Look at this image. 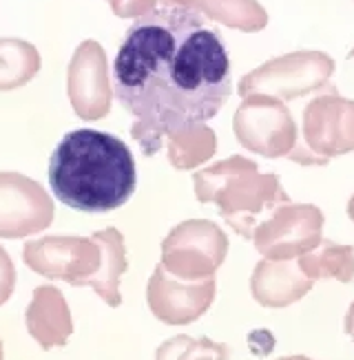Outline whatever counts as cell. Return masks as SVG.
I'll list each match as a JSON object with an SVG mask.
<instances>
[{"instance_id": "obj_24", "label": "cell", "mask_w": 354, "mask_h": 360, "mask_svg": "<svg viewBox=\"0 0 354 360\" xmlns=\"http://www.w3.org/2000/svg\"><path fill=\"white\" fill-rule=\"evenodd\" d=\"M164 7H187V9H195L197 0H160Z\"/></svg>"}, {"instance_id": "obj_2", "label": "cell", "mask_w": 354, "mask_h": 360, "mask_svg": "<svg viewBox=\"0 0 354 360\" xmlns=\"http://www.w3.org/2000/svg\"><path fill=\"white\" fill-rule=\"evenodd\" d=\"M49 184L58 201L73 210L91 214L118 210L137 186L133 153L111 133L71 131L51 155Z\"/></svg>"}, {"instance_id": "obj_27", "label": "cell", "mask_w": 354, "mask_h": 360, "mask_svg": "<svg viewBox=\"0 0 354 360\" xmlns=\"http://www.w3.org/2000/svg\"><path fill=\"white\" fill-rule=\"evenodd\" d=\"M0 360H3V342H0Z\"/></svg>"}, {"instance_id": "obj_26", "label": "cell", "mask_w": 354, "mask_h": 360, "mask_svg": "<svg viewBox=\"0 0 354 360\" xmlns=\"http://www.w3.org/2000/svg\"><path fill=\"white\" fill-rule=\"evenodd\" d=\"M277 360H315V358H308V356H284V358H277Z\"/></svg>"}, {"instance_id": "obj_12", "label": "cell", "mask_w": 354, "mask_h": 360, "mask_svg": "<svg viewBox=\"0 0 354 360\" xmlns=\"http://www.w3.org/2000/svg\"><path fill=\"white\" fill-rule=\"evenodd\" d=\"M113 89L106 53L96 40L82 42L69 65V100L82 120H100L111 111Z\"/></svg>"}, {"instance_id": "obj_13", "label": "cell", "mask_w": 354, "mask_h": 360, "mask_svg": "<svg viewBox=\"0 0 354 360\" xmlns=\"http://www.w3.org/2000/svg\"><path fill=\"white\" fill-rule=\"evenodd\" d=\"M315 281L308 278L297 259L295 261H270L261 259L251 276L253 299L268 309H284L301 301L312 290Z\"/></svg>"}, {"instance_id": "obj_5", "label": "cell", "mask_w": 354, "mask_h": 360, "mask_svg": "<svg viewBox=\"0 0 354 360\" xmlns=\"http://www.w3.org/2000/svg\"><path fill=\"white\" fill-rule=\"evenodd\" d=\"M237 142L255 155L268 160L290 158L299 144V129L284 100L251 93L237 106L233 117Z\"/></svg>"}, {"instance_id": "obj_7", "label": "cell", "mask_w": 354, "mask_h": 360, "mask_svg": "<svg viewBox=\"0 0 354 360\" xmlns=\"http://www.w3.org/2000/svg\"><path fill=\"white\" fill-rule=\"evenodd\" d=\"M326 217L315 203L288 201L274 208L253 232L255 250L270 261H295L323 241Z\"/></svg>"}, {"instance_id": "obj_23", "label": "cell", "mask_w": 354, "mask_h": 360, "mask_svg": "<svg viewBox=\"0 0 354 360\" xmlns=\"http://www.w3.org/2000/svg\"><path fill=\"white\" fill-rule=\"evenodd\" d=\"M343 330H346V334L352 338V342H354V303L350 305V309H348V314H346V321H343Z\"/></svg>"}, {"instance_id": "obj_25", "label": "cell", "mask_w": 354, "mask_h": 360, "mask_svg": "<svg viewBox=\"0 0 354 360\" xmlns=\"http://www.w3.org/2000/svg\"><path fill=\"white\" fill-rule=\"evenodd\" d=\"M348 217L352 219V224H354V195H352L350 201H348Z\"/></svg>"}, {"instance_id": "obj_16", "label": "cell", "mask_w": 354, "mask_h": 360, "mask_svg": "<svg viewBox=\"0 0 354 360\" xmlns=\"http://www.w3.org/2000/svg\"><path fill=\"white\" fill-rule=\"evenodd\" d=\"M301 272L312 278H334L339 283H350L354 278V248L323 239L312 252L297 259Z\"/></svg>"}, {"instance_id": "obj_6", "label": "cell", "mask_w": 354, "mask_h": 360, "mask_svg": "<svg viewBox=\"0 0 354 360\" xmlns=\"http://www.w3.org/2000/svg\"><path fill=\"white\" fill-rule=\"evenodd\" d=\"M228 255L226 232L208 219H189L162 241V265L175 278L199 283L215 278Z\"/></svg>"}, {"instance_id": "obj_1", "label": "cell", "mask_w": 354, "mask_h": 360, "mask_svg": "<svg viewBox=\"0 0 354 360\" xmlns=\"http://www.w3.org/2000/svg\"><path fill=\"white\" fill-rule=\"evenodd\" d=\"M113 91L135 115L131 135L144 155L164 137L206 124L233 91L222 36L187 7H156L135 18L115 56Z\"/></svg>"}, {"instance_id": "obj_17", "label": "cell", "mask_w": 354, "mask_h": 360, "mask_svg": "<svg viewBox=\"0 0 354 360\" xmlns=\"http://www.w3.org/2000/svg\"><path fill=\"white\" fill-rule=\"evenodd\" d=\"M195 11L244 34H257L268 25V11L257 0H197Z\"/></svg>"}, {"instance_id": "obj_18", "label": "cell", "mask_w": 354, "mask_h": 360, "mask_svg": "<svg viewBox=\"0 0 354 360\" xmlns=\"http://www.w3.org/2000/svg\"><path fill=\"white\" fill-rule=\"evenodd\" d=\"M217 150V135L206 124L184 129L168 137V162L177 170H193L208 162Z\"/></svg>"}, {"instance_id": "obj_21", "label": "cell", "mask_w": 354, "mask_h": 360, "mask_svg": "<svg viewBox=\"0 0 354 360\" xmlns=\"http://www.w3.org/2000/svg\"><path fill=\"white\" fill-rule=\"evenodd\" d=\"M106 3L120 18H140V15L156 9L160 0H106Z\"/></svg>"}, {"instance_id": "obj_28", "label": "cell", "mask_w": 354, "mask_h": 360, "mask_svg": "<svg viewBox=\"0 0 354 360\" xmlns=\"http://www.w3.org/2000/svg\"><path fill=\"white\" fill-rule=\"evenodd\" d=\"M348 58H350V60H354V49H352V51L348 53Z\"/></svg>"}, {"instance_id": "obj_20", "label": "cell", "mask_w": 354, "mask_h": 360, "mask_svg": "<svg viewBox=\"0 0 354 360\" xmlns=\"http://www.w3.org/2000/svg\"><path fill=\"white\" fill-rule=\"evenodd\" d=\"M230 347L226 342L210 340L206 336L191 338L179 334L164 340L156 352V360H228Z\"/></svg>"}, {"instance_id": "obj_14", "label": "cell", "mask_w": 354, "mask_h": 360, "mask_svg": "<svg viewBox=\"0 0 354 360\" xmlns=\"http://www.w3.org/2000/svg\"><path fill=\"white\" fill-rule=\"evenodd\" d=\"M27 332L42 349L65 347L73 334V319L65 294L53 285L34 290V299L25 311Z\"/></svg>"}, {"instance_id": "obj_10", "label": "cell", "mask_w": 354, "mask_h": 360, "mask_svg": "<svg viewBox=\"0 0 354 360\" xmlns=\"http://www.w3.org/2000/svg\"><path fill=\"white\" fill-rule=\"evenodd\" d=\"M53 212V201L38 181L20 173H0V239L47 230Z\"/></svg>"}, {"instance_id": "obj_4", "label": "cell", "mask_w": 354, "mask_h": 360, "mask_svg": "<svg viewBox=\"0 0 354 360\" xmlns=\"http://www.w3.org/2000/svg\"><path fill=\"white\" fill-rule=\"evenodd\" d=\"M334 60L323 51H292L264 62L239 80V96L266 93L284 102L326 89L334 73Z\"/></svg>"}, {"instance_id": "obj_11", "label": "cell", "mask_w": 354, "mask_h": 360, "mask_svg": "<svg viewBox=\"0 0 354 360\" xmlns=\"http://www.w3.org/2000/svg\"><path fill=\"white\" fill-rule=\"evenodd\" d=\"M215 294H217L215 278L189 283L166 272L162 263L156 265L146 285V301L153 316L166 325H189L202 319L213 305Z\"/></svg>"}, {"instance_id": "obj_8", "label": "cell", "mask_w": 354, "mask_h": 360, "mask_svg": "<svg viewBox=\"0 0 354 360\" xmlns=\"http://www.w3.org/2000/svg\"><path fill=\"white\" fill-rule=\"evenodd\" d=\"M23 261L40 276L89 285L102 265V245L96 237H42L27 241Z\"/></svg>"}, {"instance_id": "obj_22", "label": "cell", "mask_w": 354, "mask_h": 360, "mask_svg": "<svg viewBox=\"0 0 354 360\" xmlns=\"http://www.w3.org/2000/svg\"><path fill=\"white\" fill-rule=\"evenodd\" d=\"M13 288H16V268H13L7 250L0 245V305H5L11 299Z\"/></svg>"}, {"instance_id": "obj_3", "label": "cell", "mask_w": 354, "mask_h": 360, "mask_svg": "<svg viewBox=\"0 0 354 360\" xmlns=\"http://www.w3.org/2000/svg\"><path fill=\"white\" fill-rule=\"evenodd\" d=\"M193 186L197 201L215 203L224 221L244 239H253L255 228L290 201L279 177L259 173L257 162L241 155L202 168L195 173Z\"/></svg>"}, {"instance_id": "obj_19", "label": "cell", "mask_w": 354, "mask_h": 360, "mask_svg": "<svg viewBox=\"0 0 354 360\" xmlns=\"http://www.w3.org/2000/svg\"><path fill=\"white\" fill-rule=\"evenodd\" d=\"M40 71V53L18 38H0V91L25 86Z\"/></svg>"}, {"instance_id": "obj_9", "label": "cell", "mask_w": 354, "mask_h": 360, "mask_svg": "<svg viewBox=\"0 0 354 360\" xmlns=\"http://www.w3.org/2000/svg\"><path fill=\"white\" fill-rule=\"evenodd\" d=\"M303 146L328 164L354 150V100L334 89L321 93L303 111Z\"/></svg>"}, {"instance_id": "obj_15", "label": "cell", "mask_w": 354, "mask_h": 360, "mask_svg": "<svg viewBox=\"0 0 354 360\" xmlns=\"http://www.w3.org/2000/svg\"><path fill=\"white\" fill-rule=\"evenodd\" d=\"M94 237L102 245V265H100L98 274L91 278L89 288H94L96 294L106 305L118 307L122 303L120 281H122V274H125L127 268H129L125 237H122V232L115 230V228L100 230V232L94 234Z\"/></svg>"}]
</instances>
